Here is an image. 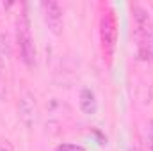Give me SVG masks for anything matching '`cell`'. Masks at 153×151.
Listing matches in <instances>:
<instances>
[{
	"label": "cell",
	"instance_id": "6da1fadb",
	"mask_svg": "<svg viewBox=\"0 0 153 151\" xmlns=\"http://www.w3.org/2000/svg\"><path fill=\"white\" fill-rule=\"evenodd\" d=\"M132 14H134L135 36L139 41V53L143 59H153V23L150 13L141 5H135L132 9Z\"/></svg>",
	"mask_w": 153,
	"mask_h": 151
},
{
	"label": "cell",
	"instance_id": "7a4b0ae2",
	"mask_svg": "<svg viewBox=\"0 0 153 151\" xmlns=\"http://www.w3.org/2000/svg\"><path fill=\"white\" fill-rule=\"evenodd\" d=\"M16 39H18L22 61L29 68H32L36 64V46H34V39H32V34H30V23H29V16L27 14H22L18 18Z\"/></svg>",
	"mask_w": 153,
	"mask_h": 151
},
{
	"label": "cell",
	"instance_id": "3957f363",
	"mask_svg": "<svg viewBox=\"0 0 153 151\" xmlns=\"http://www.w3.org/2000/svg\"><path fill=\"white\" fill-rule=\"evenodd\" d=\"M100 41H102V50L105 57L111 61L116 50V41H117V25L112 9H105L100 18Z\"/></svg>",
	"mask_w": 153,
	"mask_h": 151
},
{
	"label": "cell",
	"instance_id": "277c9868",
	"mask_svg": "<svg viewBox=\"0 0 153 151\" xmlns=\"http://www.w3.org/2000/svg\"><path fill=\"white\" fill-rule=\"evenodd\" d=\"M41 9H43V16H45L48 29L53 34H61V30H62V9H61V5L53 0H48V2L41 4Z\"/></svg>",
	"mask_w": 153,
	"mask_h": 151
},
{
	"label": "cell",
	"instance_id": "5b68a950",
	"mask_svg": "<svg viewBox=\"0 0 153 151\" xmlns=\"http://www.w3.org/2000/svg\"><path fill=\"white\" fill-rule=\"evenodd\" d=\"M36 114H38V109H36V101L30 94H25L22 100H20V115L22 119L25 121L27 126H32L34 121H36Z\"/></svg>",
	"mask_w": 153,
	"mask_h": 151
},
{
	"label": "cell",
	"instance_id": "8992f818",
	"mask_svg": "<svg viewBox=\"0 0 153 151\" xmlns=\"http://www.w3.org/2000/svg\"><path fill=\"white\" fill-rule=\"evenodd\" d=\"M78 105H80V110L87 115H93L98 110V100H96V94L91 91V89H82L80 91V96H78Z\"/></svg>",
	"mask_w": 153,
	"mask_h": 151
},
{
	"label": "cell",
	"instance_id": "52a82bcc",
	"mask_svg": "<svg viewBox=\"0 0 153 151\" xmlns=\"http://www.w3.org/2000/svg\"><path fill=\"white\" fill-rule=\"evenodd\" d=\"M55 151H85L82 146H78V144H61V146H57V150Z\"/></svg>",
	"mask_w": 153,
	"mask_h": 151
},
{
	"label": "cell",
	"instance_id": "ba28073f",
	"mask_svg": "<svg viewBox=\"0 0 153 151\" xmlns=\"http://www.w3.org/2000/svg\"><path fill=\"white\" fill-rule=\"evenodd\" d=\"M146 141H148V150L153 151V119L148 124V137H146Z\"/></svg>",
	"mask_w": 153,
	"mask_h": 151
},
{
	"label": "cell",
	"instance_id": "9c48e42d",
	"mask_svg": "<svg viewBox=\"0 0 153 151\" xmlns=\"http://www.w3.org/2000/svg\"><path fill=\"white\" fill-rule=\"evenodd\" d=\"M130 151H141V150H137V148H132V150H130Z\"/></svg>",
	"mask_w": 153,
	"mask_h": 151
},
{
	"label": "cell",
	"instance_id": "30bf717a",
	"mask_svg": "<svg viewBox=\"0 0 153 151\" xmlns=\"http://www.w3.org/2000/svg\"><path fill=\"white\" fill-rule=\"evenodd\" d=\"M2 7H4V5H2V4H0V9H2Z\"/></svg>",
	"mask_w": 153,
	"mask_h": 151
}]
</instances>
